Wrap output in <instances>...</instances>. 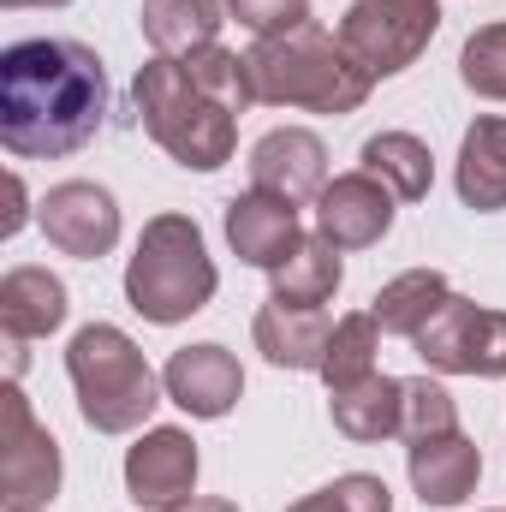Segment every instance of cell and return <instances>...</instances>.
Returning <instances> with one entry per match:
<instances>
[{
    "mask_svg": "<svg viewBox=\"0 0 506 512\" xmlns=\"http://www.w3.org/2000/svg\"><path fill=\"white\" fill-rule=\"evenodd\" d=\"M108 126L102 54L78 36H24L0 54V149L12 161H60Z\"/></svg>",
    "mask_w": 506,
    "mask_h": 512,
    "instance_id": "obj_1",
    "label": "cell"
},
{
    "mask_svg": "<svg viewBox=\"0 0 506 512\" xmlns=\"http://www.w3.org/2000/svg\"><path fill=\"white\" fill-rule=\"evenodd\" d=\"M251 66V96L256 108H298V114H328L346 120L370 102L376 78L340 48L334 30H322L316 18L286 30V36H262L245 48Z\"/></svg>",
    "mask_w": 506,
    "mask_h": 512,
    "instance_id": "obj_2",
    "label": "cell"
},
{
    "mask_svg": "<svg viewBox=\"0 0 506 512\" xmlns=\"http://www.w3.org/2000/svg\"><path fill=\"white\" fill-rule=\"evenodd\" d=\"M221 292V268L209 256V239L191 215H149L137 245L126 256V304L155 322V328H179L197 310H209Z\"/></svg>",
    "mask_w": 506,
    "mask_h": 512,
    "instance_id": "obj_3",
    "label": "cell"
},
{
    "mask_svg": "<svg viewBox=\"0 0 506 512\" xmlns=\"http://www.w3.org/2000/svg\"><path fill=\"white\" fill-rule=\"evenodd\" d=\"M131 108L149 131V143L179 161L185 173H215L239 149V114L221 108L209 90L191 84V72L167 54H149L131 78Z\"/></svg>",
    "mask_w": 506,
    "mask_h": 512,
    "instance_id": "obj_4",
    "label": "cell"
},
{
    "mask_svg": "<svg viewBox=\"0 0 506 512\" xmlns=\"http://www.w3.org/2000/svg\"><path fill=\"white\" fill-rule=\"evenodd\" d=\"M66 376H72V393H78V417L96 435H143L155 405L167 399L161 376L143 358V346L114 322H84L72 334Z\"/></svg>",
    "mask_w": 506,
    "mask_h": 512,
    "instance_id": "obj_5",
    "label": "cell"
},
{
    "mask_svg": "<svg viewBox=\"0 0 506 512\" xmlns=\"http://www.w3.org/2000/svg\"><path fill=\"white\" fill-rule=\"evenodd\" d=\"M441 30V0H352L340 12V48L370 72V78H399L405 66L423 60V48Z\"/></svg>",
    "mask_w": 506,
    "mask_h": 512,
    "instance_id": "obj_6",
    "label": "cell"
},
{
    "mask_svg": "<svg viewBox=\"0 0 506 512\" xmlns=\"http://www.w3.org/2000/svg\"><path fill=\"white\" fill-rule=\"evenodd\" d=\"M66 459L48 423H36L24 387H0V507L6 512H42L60 501Z\"/></svg>",
    "mask_w": 506,
    "mask_h": 512,
    "instance_id": "obj_7",
    "label": "cell"
},
{
    "mask_svg": "<svg viewBox=\"0 0 506 512\" xmlns=\"http://www.w3.org/2000/svg\"><path fill=\"white\" fill-rule=\"evenodd\" d=\"M411 352L435 370V376H477V382H501L506 376V310L477 304V298H447L435 310V322L411 340Z\"/></svg>",
    "mask_w": 506,
    "mask_h": 512,
    "instance_id": "obj_8",
    "label": "cell"
},
{
    "mask_svg": "<svg viewBox=\"0 0 506 512\" xmlns=\"http://www.w3.org/2000/svg\"><path fill=\"white\" fill-rule=\"evenodd\" d=\"M36 227H42V239L54 251L78 256V262H102L120 245V233H126L114 191L96 185V179H60V185H48V197L36 203Z\"/></svg>",
    "mask_w": 506,
    "mask_h": 512,
    "instance_id": "obj_9",
    "label": "cell"
},
{
    "mask_svg": "<svg viewBox=\"0 0 506 512\" xmlns=\"http://www.w3.org/2000/svg\"><path fill=\"white\" fill-rule=\"evenodd\" d=\"M197 471L203 453L191 441V429L179 423H155L126 447V495L143 512H173L197 495Z\"/></svg>",
    "mask_w": 506,
    "mask_h": 512,
    "instance_id": "obj_10",
    "label": "cell"
},
{
    "mask_svg": "<svg viewBox=\"0 0 506 512\" xmlns=\"http://www.w3.org/2000/svg\"><path fill=\"white\" fill-rule=\"evenodd\" d=\"M393 215H399V197L381 185L376 173L352 167V173H334L316 197V233L340 251H370L393 233Z\"/></svg>",
    "mask_w": 506,
    "mask_h": 512,
    "instance_id": "obj_11",
    "label": "cell"
},
{
    "mask_svg": "<svg viewBox=\"0 0 506 512\" xmlns=\"http://www.w3.org/2000/svg\"><path fill=\"white\" fill-rule=\"evenodd\" d=\"M161 387L191 423H221L245 399V370L221 340H197V346H179L161 364Z\"/></svg>",
    "mask_w": 506,
    "mask_h": 512,
    "instance_id": "obj_12",
    "label": "cell"
},
{
    "mask_svg": "<svg viewBox=\"0 0 506 512\" xmlns=\"http://www.w3.org/2000/svg\"><path fill=\"white\" fill-rule=\"evenodd\" d=\"M221 233H227V245L233 256L245 262V268H262V274H274L286 256L298 251V239H304V215H298V203H286V197H274V191H239L227 209H221Z\"/></svg>",
    "mask_w": 506,
    "mask_h": 512,
    "instance_id": "obj_13",
    "label": "cell"
},
{
    "mask_svg": "<svg viewBox=\"0 0 506 512\" xmlns=\"http://www.w3.org/2000/svg\"><path fill=\"white\" fill-rule=\"evenodd\" d=\"M251 185L256 191H274L286 203H316L322 185H328V143L310 126H274L251 143Z\"/></svg>",
    "mask_w": 506,
    "mask_h": 512,
    "instance_id": "obj_14",
    "label": "cell"
},
{
    "mask_svg": "<svg viewBox=\"0 0 506 512\" xmlns=\"http://www.w3.org/2000/svg\"><path fill=\"white\" fill-rule=\"evenodd\" d=\"M405 477H411V495L423 507L447 512V507H465L483 483V447L453 429V435H429V441H411L405 447Z\"/></svg>",
    "mask_w": 506,
    "mask_h": 512,
    "instance_id": "obj_15",
    "label": "cell"
},
{
    "mask_svg": "<svg viewBox=\"0 0 506 512\" xmlns=\"http://www.w3.org/2000/svg\"><path fill=\"white\" fill-rule=\"evenodd\" d=\"M72 316V292L54 268L42 262H18L0 274V328L6 340H48L54 328H66Z\"/></svg>",
    "mask_w": 506,
    "mask_h": 512,
    "instance_id": "obj_16",
    "label": "cell"
},
{
    "mask_svg": "<svg viewBox=\"0 0 506 512\" xmlns=\"http://www.w3.org/2000/svg\"><path fill=\"white\" fill-rule=\"evenodd\" d=\"M328 334H334V316H328V310H304V304H280V298H268L251 322L256 352H262L274 370H304V376L322 370Z\"/></svg>",
    "mask_w": 506,
    "mask_h": 512,
    "instance_id": "obj_17",
    "label": "cell"
},
{
    "mask_svg": "<svg viewBox=\"0 0 506 512\" xmlns=\"http://www.w3.org/2000/svg\"><path fill=\"white\" fill-rule=\"evenodd\" d=\"M453 191L477 215H501L506 209V114H477L465 126L459 161H453Z\"/></svg>",
    "mask_w": 506,
    "mask_h": 512,
    "instance_id": "obj_18",
    "label": "cell"
},
{
    "mask_svg": "<svg viewBox=\"0 0 506 512\" xmlns=\"http://www.w3.org/2000/svg\"><path fill=\"white\" fill-rule=\"evenodd\" d=\"M328 417L346 441L358 447H376V441H399V423H405V376H364L352 387H334L328 393Z\"/></svg>",
    "mask_w": 506,
    "mask_h": 512,
    "instance_id": "obj_19",
    "label": "cell"
},
{
    "mask_svg": "<svg viewBox=\"0 0 506 512\" xmlns=\"http://www.w3.org/2000/svg\"><path fill=\"white\" fill-rule=\"evenodd\" d=\"M143 24V42L167 60H185L197 48H215L221 42V24H227V0H143L137 12Z\"/></svg>",
    "mask_w": 506,
    "mask_h": 512,
    "instance_id": "obj_20",
    "label": "cell"
},
{
    "mask_svg": "<svg viewBox=\"0 0 506 512\" xmlns=\"http://www.w3.org/2000/svg\"><path fill=\"white\" fill-rule=\"evenodd\" d=\"M340 280H346V251L328 245L322 233H304L298 251L268 274V298H280V304H304V310H322V304H334Z\"/></svg>",
    "mask_w": 506,
    "mask_h": 512,
    "instance_id": "obj_21",
    "label": "cell"
},
{
    "mask_svg": "<svg viewBox=\"0 0 506 512\" xmlns=\"http://www.w3.org/2000/svg\"><path fill=\"white\" fill-rule=\"evenodd\" d=\"M447 298H453V286H447L441 268H405V274H393L376 298H370V316L381 322V334L417 340V334L435 322V310H441Z\"/></svg>",
    "mask_w": 506,
    "mask_h": 512,
    "instance_id": "obj_22",
    "label": "cell"
},
{
    "mask_svg": "<svg viewBox=\"0 0 506 512\" xmlns=\"http://www.w3.org/2000/svg\"><path fill=\"white\" fill-rule=\"evenodd\" d=\"M358 161H364V173H376L399 203H423L429 185H435V155H429V143L417 131H376V137H364Z\"/></svg>",
    "mask_w": 506,
    "mask_h": 512,
    "instance_id": "obj_23",
    "label": "cell"
},
{
    "mask_svg": "<svg viewBox=\"0 0 506 512\" xmlns=\"http://www.w3.org/2000/svg\"><path fill=\"white\" fill-rule=\"evenodd\" d=\"M376 352H381V322L370 310H352V316L334 322L316 376L328 382V393H334V387H352V382H364V376H376Z\"/></svg>",
    "mask_w": 506,
    "mask_h": 512,
    "instance_id": "obj_24",
    "label": "cell"
},
{
    "mask_svg": "<svg viewBox=\"0 0 506 512\" xmlns=\"http://www.w3.org/2000/svg\"><path fill=\"white\" fill-rule=\"evenodd\" d=\"M459 84L477 102H506V18L477 24L459 48Z\"/></svg>",
    "mask_w": 506,
    "mask_h": 512,
    "instance_id": "obj_25",
    "label": "cell"
},
{
    "mask_svg": "<svg viewBox=\"0 0 506 512\" xmlns=\"http://www.w3.org/2000/svg\"><path fill=\"white\" fill-rule=\"evenodd\" d=\"M179 66H185V72H191V84H197V90H209L221 108H233V114L256 108L245 54H233V48H221V42H215V48H197V54H185Z\"/></svg>",
    "mask_w": 506,
    "mask_h": 512,
    "instance_id": "obj_26",
    "label": "cell"
},
{
    "mask_svg": "<svg viewBox=\"0 0 506 512\" xmlns=\"http://www.w3.org/2000/svg\"><path fill=\"white\" fill-rule=\"evenodd\" d=\"M459 429V399L435 376H405V423H399V441H429V435H453Z\"/></svg>",
    "mask_w": 506,
    "mask_h": 512,
    "instance_id": "obj_27",
    "label": "cell"
},
{
    "mask_svg": "<svg viewBox=\"0 0 506 512\" xmlns=\"http://www.w3.org/2000/svg\"><path fill=\"white\" fill-rule=\"evenodd\" d=\"M286 512H393V489L381 483L376 471H346V477H334L328 489L292 501Z\"/></svg>",
    "mask_w": 506,
    "mask_h": 512,
    "instance_id": "obj_28",
    "label": "cell"
},
{
    "mask_svg": "<svg viewBox=\"0 0 506 512\" xmlns=\"http://www.w3.org/2000/svg\"><path fill=\"white\" fill-rule=\"evenodd\" d=\"M227 18H239L262 42V36H286L298 24H310V0H227Z\"/></svg>",
    "mask_w": 506,
    "mask_h": 512,
    "instance_id": "obj_29",
    "label": "cell"
},
{
    "mask_svg": "<svg viewBox=\"0 0 506 512\" xmlns=\"http://www.w3.org/2000/svg\"><path fill=\"white\" fill-rule=\"evenodd\" d=\"M6 197H12V209H6V221H0V239H18L24 221H30V191H24L18 173H6Z\"/></svg>",
    "mask_w": 506,
    "mask_h": 512,
    "instance_id": "obj_30",
    "label": "cell"
},
{
    "mask_svg": "<svg viewBox=\"0 0 506 512\" xmlns=\"http://www.w3.org/2000/svg\"><path fill=\"white\" fill-rule=\"evenodd\" d=\"M173 512H239V501H221V495H191L185 507H173Z\"/></svg>",
    "mask_w": 506,
    "mask_h": 512,
    "instance_id": "obj_31",
    "label": "cell"
},
{
    "mask_svg": "<svg viewBox=\"0 0 506 512\" xmlns=\"http://www.w3.org/2000/svg\"><path fill=\"white\" fill-rule=\"evenodd\" d=\"M0 6H12V12H24V6H72V0H0Z\"/></svg>",
    "mask_w": 506,
    "mask_h": 512,
    "instance_id": "obj_32",
    "label": "cell"
}]
</instances>
